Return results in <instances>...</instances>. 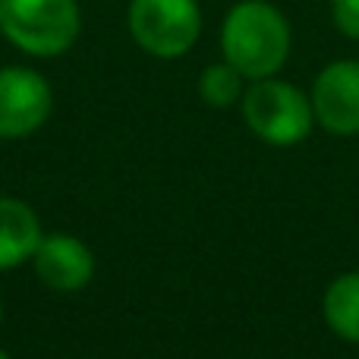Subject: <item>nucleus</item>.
<instances>
[{
	"label": "nucleus",
	"mask_w": 359,
	"mask_h": 359,
	"mask_svg": "<svg viewBox=\"0 0 359 359\" xmlns=\"http://www.w3.org/2000/svg\"><path fill=\"white\" fill-rule=\"evenodd\" d=\"M312 114L331 136H359V60H334L312 82Z\"/></svg>",
	"instance_id": "obj_6"
},
{
	"label": "nucleus",
	"mask_w": 359,
	"mask_h": 359,
	"mask_svg": "<svg viewBox=\"0 0 359 359\" xmlns=\"http://www.w3.org/2000/svg\"><path fill=\"white\" fill-rule=\"evenodd\" d=\"M240 107L249 130L262 142L278 145V149L299 145L316 123L312 98L299 86L278 79V76L249 82V88L240 98Z\"/></svg>",
	"instance_id": "obj_3"
},
{
	"label": "nucleus",
	"mask_w": 359,
	"mask_h": 359,
	"mask_svg": "<svg viewBox=\"0 0 359 359\" xmlns=\"http://www.w3.org/2000/svg\"><path fill=\"white\" fill-rule=\"evenodd\" d=\"M322 312L328 328L341 341L359 347V271H347L331 280L322 299Z\"/></svg>",
	"instance_id": "obj_9"
},
{
	"label": "nucleus",
	"mask_w": 359,
	"mask_h": 359,
	"mask_svg": "<svg viewBox=\"0 0 359 359\" xmlns=\"http://www.w3.org/2000/svg\"><path fill=\"white\" fill-rule=\"evenodd\" d=\"M41 236L38 215L29 205L16 198H0V271H10L32 259Z\"/></svg>",
	"instance_id": "obj_8"
},
{
	"label": "nucleus",
	"mask_w": 359,
	"mask_h": 359,
	"mask_svg": "<svg viewBox=\"0 0 359 359\" xmlns=\"http://www.w3.org/2000/svg\"><path fill=\"white\" fill-rule=\"evenodd\" d=\"M243 73L236 67H230L227 60L211 63L202 69L198 76V95H202L205 104L211 107H230L243 98Z\"/></svg>",
	"instance_id": "obj_10"
},
{
	"label": "nucleus",
	"mask_w": 359,
	"mask_h": 359,
	"mask_svg": "<svg viewBox=\"0 0 359 359\" xmlns=\"http://www.w3.org/2000/svg\"><path fill=\"white\" fill-rule=\"evenodd\" d=\"M130 35L145 54L177 60L196 48L202 35L198 0H130Z\"/></svg>",
	"instance_id": "obj_4"
},
{
	"label": "nucleus",
	"mask_w": 359,
	"mask_h": 359,
	"mask_svg": "<svg viewBox=\"0 0 359 359\" xmlns=\"http://www.w3.org/2000/svg\"><path fill=\"white\" fill-rule=\"evenodd\" d=\"M0 359H10V356H6V353H4V350H0Z\"/></svg>",
	"instance_id": "obj_12"
},
{
	"label": "nucleus",
	"mask_w": 359,
	"mask_h": 359,
	"mask_svg": "<svg viewBox=\"0 0 359 359\" xmlns=\"http://www.w3.org/2000/svg\"><path fill=\"white\" fill-rule=\"evenodd\" d=\"M35 274L57 293H73L92 280L95 274V255L82 240L69 233H50L41 236L35 255Z\"/></svg>",
	"instance_id": "obj_7"
},
{
	"label": "nucleus",
	"mask_w": 359,
	"mask_h": 359,
	"mask_svg": "<svg viewBox=\"0 0 359 359\" xmlns=\"http://www.w3.org/2000/svg\"><path fill=\"white\" fill-rule=\"evenodd\" d=\"M0 318H4V306H0Z\"/></svg>",
	"instance_id": "obj_13"
},
{
	"label": "nucleus",
	"mask_w": 359,
	"mask_h": 359,
	"mask_svg": "<svg viewBox=\"0 0 359 359\" xmlns=\"http://www.w3.org/2000/svg\"><path fill=\"white\" fill-rule=\"evenodd\" d=\"M79 32V0H0V35L22 54L60 57Z\"/></svg>",
	"instance_id": "obj_2"
},
{
	"label": "nucleus",
	"mask_w": 359,
	"mask_h": 359,
	"mask_svg": "<svg viewBox=\"0 0 359 359\" xmlns=\"http://www.w3.org/2000/svg\"><path fill=\"white\" fill-rule=\"evenodd\" d=\"M293 48L287 16L271 0H240L221 22V54L243 79H268L284 69Z\"/></svg>",
	"instance_id": "obj_1"
},
{
	"label": "nucleus",
	"mask_w": 359,
	"mask_h": 359,
	"mask_svg": "<svg viewBox=\"0 0 359 359\" xmlns=\"http://www.w3.org/2000/svg\"><path fill=\"white\" fill-rule=\"evenodd\" d=\"M54 107L50 82L38 69H0V139H22L44 126Z\"/></svg>",
	"instance_id": "obj_5"
},
{
	"label": "nucleus",
	"mask_w": 359,
	"mask_h": 359,
	"mask_svg": "<svg viewBox=\"0 0 359 359\" xmlns=\"http://www.w3.org/2000/svg\"><path fill=\"white\" fill-rule=\"evenodd\" d=\"M331 19L344 38L359 41V0H331Z\"/></svg>",
	"instance_id": "obj_11"
}]
</instances>
